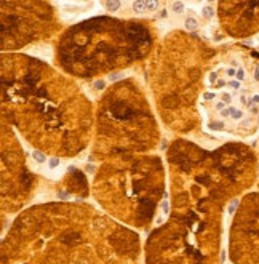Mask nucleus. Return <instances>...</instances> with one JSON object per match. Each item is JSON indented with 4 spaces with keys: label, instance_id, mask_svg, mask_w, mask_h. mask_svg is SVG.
<instances>
[{
    "label": "nucleus",
    "instance_id": "obj_5",
    "mask_svg": "<svg viewBox=\"0 0 259 264\" xmlns=\"http://www.w3.org/2000/svg\"><path fill=\"white\" fill-rule=\"evenodd\" d=\"M162 211H163V214H168V211H170V206H168V202H162Z\"/></svg>",
    "mask_w": 259,
    "mask_h": 264
},
{
    "label": "nucleus",
    "instance_id": "obj_3",
    "mask_svg": "<svg viewBox=\"0 0 259 264\" xmlns=\"http://www.w3.org/2000/svg\"><path fill=\"white\" fill-rule=\"evenodd\" d=\"M104 5H106V8L109 11H114V10H117V8H120L122 3H120V2H106Z\"/></svg>",
    "mask_w": 259,
    "mask_h": 264
},
{
    "label": "nucleus",
    "instance_id": "obj_7",
    "mask_svg": "<svg viewBox=\"0 0 259 264\" xmlns=\"http://www.w3.org/2000/svg\"><path fill=\"white\" fill-rule=\"evenodd\" d=\"M203 16H205V18H211L213 16V11H211V8H203Z\"/></svg>",
    "mask_w": 259,
    "mask_h": 264
},
{
    "label": "nucleus",
    "instance_id": "obj_8",
    "mask_svg": "<svg viewBox=\"0 0 259 264\" xmlns=\"http://www.w3.org/2000/svg\"><path fill=\"white\" fill-rule=\"evenodd\" d=\"M182 6H184V5H182L181 2H176V3H173V8H176V10H179V11L182 10Z\"/></svg>",
    "mask_w": 259,
    "mask_h": 264
},
{
    "label": "nucleus",
    "instance_id": "obj_2",
    "mask_svg": "<svg viewBox=\"0 0 259 264\" xmlns=\"http://www.w3.org/2000/svg\"><path fill=\"white\" fill-rule=\"evenodd\" d=\"M197 26H198V21L195 19V18H187V19H186V27H187V29L189 31H193V29H197Z\"/></svg>",
    "mask_w": 259,
    "mask_h": 264
},
{
    "label": "nucleus",
    "instance_id": "obj_6",
    "mask_svg": "<svg viewBox=\"0 0 259 264\" xmlns=\"http://www.w3.org/2000/svg\"><path fill=\"white\" fill-rule=\"evenodd\" d=\"M48 163H50V168H56L59 165V158H51Z\"/></svg>",
    "mask_w": 259,
    "mask_h": 264
},
{
    "label": "nucleus",
    "instance_id": "obj_1",
    "mask_svg": "<svg viewBox=\"0 0 259 264\" xmlns=\"http://www.w3.org/2000/svg\"><path fill=\"white\" fill-rule=\"evenodd\" d=\"M159 5L157 2H134L133 3V8L136 11H144V10H154V8Z\"/></svg>",
    "mask_w": 259,
    "mask_h": 264
},
{
    "label": "nucleus",
    "instance_id": "obj_4",
    "mask_svg": "<svg viewBox=\"0 0 259 264\" xmlns=\"http://www.w3.org/2000/svg\"><path fill=\"white\" fill-rule=\"evenodd\" d=\"M32 157H34L35 162H39V163H43L45 162V155L42 152H32Z\"/></svg>",
    "mask_w": 259,
    "mask_h": 264
},
{
    "label": "nucleus",
    "instance_id": "obj_9",
    "mask_svg": "<svg viewBox=\"0 0 259 264\" xmlns=\"http://www.w3.org/2000/svg\"><path fill=\"white\" fill-rule=\"evenodd\" d=\"M95 87H96V88H103V87H104V82H103V80L96 82V83H95Z\"/></svg>",
    "mask_w": 259,
    "mask_h": 264
}]
</instances>
